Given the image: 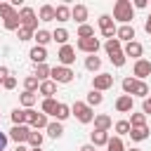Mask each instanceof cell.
Returning a JSON list of instances; mask_svg holds the SVG:
<instances>
[{
    "instance_id": "1",
    "label": "cell",
    "mask_w": 151,
    "mask_h": 151,
    "mask_svg": "<svg viewBox=\"0 0 151 151\" xmlns=\"http://www.w3.org/2000/svg\"><path fill=\"white\" fill-rule=\"evenodd\" d=\"M113 21H120V26H125V24H130L132 19H134V7H132V2L130 0H118L116 5H113V17H111Z\"/></svg>"
},
{
    "instance_id": "2",
    "label": "cell",
    "mask_w": 151,
    "mask_h": 151,
    "mask_svg": "<svg viewBox=\"0 0 151 151\" xmlns=\"http://www.w3.org/2000/svg\"><path fill=\"white\" fill-rule=\"evenodd\" d=\"M71 113H73L83 125H87V123L94 120V111H92L85 101H73V104H71Z\"/></svg>"
},
{
    "instance_id": "3",
    "label": "cell",
    "mask_w": 151,
    "mask_h": 151,
    "mask_svg": "<svg viewBox=\"0 0 151 151\" xmlns=\"http://www.w3.org/2000/svg\"><path fill=\"white\" fill-rule=\"evenodd\" d=\"M73 76H76V73H73L68 66H52V68H50V78H52L57 85H66V83H71Z\"/></svg>"
},
{
    "instance_id": "4",
    "label": "cell",
    "mask_w": 151,
    "mask_h": 151,
    "mask_svg": "<svg viewBox=\"0 0 151 151\" xmlns=\"http://www.w3.org/2000/svg\"><path fill=\"white\" fill-rule=\"evenodd\" d=\"M19 21H21L24 28H31L33 33L38 31V17H35L33 7H21V9H19Z\"/></svg>"
},
{
    "instance_id": "5",
    "label": "cell",
    "mask_w": 151,
    "mask_h": 151,
    "mask_svg": "<svg viewBox=\"0 0 151 151\" xmlns=\"http://www.w3.org/2000/svg\"><path fill=\"white\" fill-rule=\"evenodd\" d=\"M76 47H78L80 52H85V54H97L99 47H101V42H99L94 35H92V38H78Z\"/></svg>"
},
{
    "instance_id": "6",
    "label": "cell",
    "mask_w": 151,
    "mask_h": 151,
    "mask_svg": "<svg viewBox=\"0 0 151 151\" xmlns=\"http://www.w3.org/2000/svg\"><path fill=\"white\" fill-rule=\"evenodd\" d=\"M99 28H101V35H104L106 40L116 38V24H113L111 14H101V17H99Z\"/></svg>"
},
{
    "instance_id": "7",
    "label": "cell",
    "mask_w": 151,
    "mask_h": 151,
    "mask_svg": "<svg viewBox=\"0 0 151 151\" xmlns=\"http://www.w3.org/2000/svg\"><path fill=\"white\" fill-rule=\"evenodd\" d=\"M109 87H113V76H111V73H97V76L92 78V90L104 92V90H109Z\"/></svg>"
},
{
    "instance_id": "8",
    "label": "cell",
    "mask_w": 151,
    "mask_h": 151,
    "mask_svg": "<svg viewBox=\"0 0 151 151\" xmlns=\"http://www.w3.org/2000/svg\"><path fill=\"white\" fill-rule=\"evenodd\" d=\"M28 134H31V127L28 125H12V130H9V139L12 142H17V144H24L26 139H28Z\"/></svg>"
},
{
    "instance_id": "9",
    "label": "cell",
    "mask_w": 151,
    "mask_h": 151,
    "mask_svg": "<svg viewBox=\"0 0 151 151\" xmlns=\"http://www.w3.org/2000/svg\"><path fill=\"white\" fill-rule=\"evenodd\" d=\"M57 59H59V66H68V68H71V64L76 61V50H73L71 45H61Z\"/></svg>"
},
{
    "instance_id": "10",
    "label": "cell",
    "mask_w": 151,
    "mask_h": 151,
    "mask_svg": "<svg viewBox=\"0 0 151 151\" xmlns=\"http://www.w3.org/2000/svg\"><path fill=\"white\" fill-rule=\"evenodd\" d=\"M47 116L45 113H38V111H33V109H28V127H33V130H42V127H47Z\"/></svg>"
},
{
    "instance_id": "11",
    "label": "cell",
    "mask_w": 151,
    "mask_h": 151,
    "mask_svg": "<svg viewBox=\"0 0 151 151\" xmlns=\"http://www.w3.org/2000/svg\"><path fill=\"white\" fill-rule=\"evenodd\" d=\"M132 76L137 80H144L146 76H151V61L149 59H137L134 61V68H132Z\"/></svg>"
},
{
    "instance_id": "12",
    "label": "cell",
    "mask_w": 151,
    "mask_h": 151,
    "mask_svg": "<svg viewBox=\"0 0 151 151\" xmlns=\"http://www.w3.org/2000/svg\"><path fill=\"white\" fill-rule=\"evenodd\" d=\"M123 54H125V57L142 59V54H144V47H142V42H137V40H130V42H125V50H123Z\"/></svg>"
},
{
    "instance_id": "13",
    "label": "cell",
    "mask_w": 151,
    "mask_h": 151,
    "mask_svg": "<svg viewBox=\"0 0 151 151\" xmlns=\"http://www.w3.org/2000/svg\"><path fill=\"white\" fill-rule=\"evenodd\" d=\"M71 19L83 26V24L87 21V7H85V5H73V7H71Z\"/></svg>"
},
{
    "instance_id": "14",
    "label": "cell",
    "mask_w": 151,
    "mask_h": 151,
    "mask_svg": "<svg viewBox=\"0 0 151 151\" xmlns=\"http://www.w3.org/2000/svg\"><path fill=\"white\" fill-rule=\"evenodd\" d=\"M28 57H31V61H33L35 66H38V64H45V61H47V50L40 47V45H35V47H31Z\"/></svg>"
},
{
    "instance_id": "15",
    "label": "cell",
    "mask_w": 151,
    "mask_h": 151,
    "mask_svg": "<svg viewBox=\"0 0 151 151\" xmlns=\"http://www.w3.org/2000/svg\"><path fill=\"white\" fill-rule=\"evenodd\" d=\"M132 104H134V101H132L130 94H120V97L116 99V111H118V113H130V111H132Z\"/></svg>"
},
{
    "instance_id": "16",
    "label": "cell",
    "mask_w": 151,
    "mask_h": 151,
    "mask_svg": "<svg viewBox=\"0 0 151 151\" xmlns=\"http://www.w3.org/2000/svg\"><path fill=\"white\" fill-rule=\"evenodd\" d=\"M111 127H113L111 116H106V113H97V116H94V130H104V132H109Z\"/></svg>"
},
{
    "instance_id": "17",
    "label": "cell",
    "mask_w": 151,
    "mask_h": 151,
    "mask_svg": "<svg viewBox=\"0 0 151 151\" xmlns=\"http://www.w3.org/2000/svg\"><path fill=\"white\" fill-rule=\"evenodd\" d=\"M106 142H109V132H104V130H92L90 132V144L97 149V146H106Z\"/></svg>"
},
{
    "instance_id": "18",
    "label": "cell",
    "mask_w": 151,
    "mask_h": 151,
    "mask_svg": "<svg viewBox=\"0 0 151 151\" xmlns=\"http://www.w3.org/2000/svg\"><path fill=\"white\" fill-rule=\"evenodd\" d=\"M116 38H118L120 42H123V40H125V42H130V40L134 38V26H130V24L118 26V28H116Z\"/></svg>"
},
{
    "instance_id": "19",
    "label": "cell",
    "mask_w": 151,
    "mask_h": 151,
    "mask_svg": "<svg viewBox=\"0 0 151 151\" xmlns=\"http://www.w3.org/2000/svg\"><path fill=\"white\" fill-rule=\"evenodd\" d=\"M38 92H40L45 99H50V97L57 94V83H54V80H42L40 87H38Z\"/></svg>"
},
{
    "instance_id": "20",
    "label": "cell",
    "mask_w": 151,
    "mask_h": 151,
    "mask_svg": "<svg viewBox=\"0 0 151 151\" xmlns=\"http://www.w3.org/2000/svg\"><path fill=\"white\" fill-rule=\"evenodd\" d=\"M12 123L14 125H28V109H14L12 111Z\"/></svg>"
},
{
    "instance_id": "21",
    "label": "cell",
    "mask_w": 151,
    "mask_h": 151,
    "mask_svg": "<svg viewBox=\"0 0 151 151\" xmlns=\"http://www.w3.org/2000/svg\"><path fill=\"white\" fill-rule=\"evenodd\" d=\"M71 19V7L68 5H57L54 7V21H68Z\"/></svg>"
},
{
    "instance_id": "22",
    "label": "cell",
    "mask_w": 151,
    "mask_h": 151,
    "mask_svg": "<svg viewBox=\"0 0 151 151\" xmlns=\"http://www.w3.org/2000/svg\"><path fill=\"white\" fill-rule=\"evenodd\" d=\"M45 130H47V134H50L52 139H59V137L64 134V125H61L59 120H52V123H47V127H45Z\"/></svg>"
},
{
    "instance_id": "23",
    "label": "cell",
    "mask_w": 151,
    "mask_h": 151,
    "mask_svg": "<svg viewBox=\"0 0 151 151\" xmlns=\"http://www.w3.org/2000/svg\"><path fill=\"white\" fill-rule=\"evenodd\" d=\"M2 24H5V28H7V31H19V28H21V21H19V9H17L14 14H9Z\"/></svg>"
},
{
    "instance_id": "24",
    "label": "cell",
    "mask_w": 151,
    "mask_h": 151,
    "mask_svg": "<svg viewBox=\"0 0 151 151\" xmlns=\"http://www.w3.org/2000/svg\"><path fill=\"white\" fill-rule=\"evenodd\" d=\"M33 40H35L40 47H45V45L52 40V33H50V31H45V28H38V31L33 33Z\"/></svg>"
},
{
    "instance_id": "25",
    "label": "cell",
    "mask_w": 151,
    "mask_h": 151,
    "mask_svg": "<svg viewBox=\"0 0 151 151\" xmlns=\"http://www.w3.org/2000/svg\"><path fill=\"white\" fill-rule=\"evenodd\" d=\"M57 99L54 97H50V99H42V104H40V113H45V116H54V109H57Z\"/></svg>"
},
{
    "instance_id": "26",
    "label": "cell",
    "mask_w": 151,
    "mask_h": 151,
    "mask_svg": "<svg viewBox=\"0 0 151 151\" xmlns=\"http://www.w3.org/2000/svg\"><path fill=\"white\" fill-rule=\"evenodd\" d=\"M68 116H71V106H68V104H64V101H59V104H57V109H54V118L61 123V120H66Z\"/></svg>"
},
{
    "instance_id": "27",
    "label": "cell",
    "mask_w": 151,
    "mask_h": 151,
    "mask_svg": "<svg viewBox=\"0 0 151 151\" xmlns=\"http://www.w3.org/2000/svg\"><path fill=\"white\" fill-rule=\"evenodd\" d=\"M130 137H132V142H144V139H149V127L144 125V127H130Z\"/></svg>"
},
{
    "instance_id": "28",
    "label": "cell",
    "mask_w": 151,
    "mask_h": 151,
    "mask_svg": "<svg viewBox=\"0 0 151 151\" xmlns=\"http://www.w3.org/2000/svg\"><path fill=\"white\" fill-rule=\"evenodd\" d=\"M38 19L40 21H54V7L52 5H42L40 12H38Z\"/></svg>"
},
{
    "instance_id": "29",
    "label": "cell",
    "mask_w": 151,
    "mask_h": 151,
    "mask_svg": "<svg viewBox=\"0 0 151 151\" xmlns=\"http://www.w3.org/2000/svg\"><path fill=\"white\" fill-rule=\"evenodd\" d=\"M85 68H87V71H92V73H94V71H99V68H101V59H99L97 54L85 57Z\"/></svg>"
},
{
    "instance_id": "30",
    "label": "cell",
    "mask_w": 151,
    "mask_h": 151,
    "mask_svg": "<svg viewBox=\"0 0 151 151\" xmlns=\"http://www.w3.org/2000/svg\"><path fill=\"white\" fill-rule=\"evenodd\" d=\"M101 101H104V94H101V92H97V90H90V94H87V101H85V104H87L90 109H94V106H99Z\"/></svg>"
},
{
    "instance_id": "31",
    "label": "cell",
    "mask_w": 151,
    "mask_h": 151,
    "mask_svg": "<svg viewBox=\"0 0 151 151\" xmlns=\"http://www.w3.org/2000/svg\"><path fill=\"white\" fill-rule=\"evenodd\" d=\"M52 40L59 42V45H68V31H66V28H57V31H52Z\"/></svg>"
},
{
    "instance_id": "32",
    "label": "cell",
    "mask_w": 151,
    "mask_h": 151,
    "mask_svg": "<svg viewBox=\"0 0 151 151\" xmlns=\"http://www.w3.org/2000/svg\"><path fill=\"white\" fill-rule=\"evenodd\" d=\"M33 76H35L40 83H42V80H50V66H47V64H38L35 71H33Z\"/></svg>"
},
{
    "instance_id": "33",
    "label": "cell",
    "mask_w": 151,
    "mask_h": 151,
    "mask_svg": "<svg viewBox=\"0 0 151 151\" xmlns=\"http://www.w3.org/2000/svg\"><path fill=\"white\" fill-rule=\"evenodd\" d=\"M38 87H40V80L35 76H26L24 78V92H35Z\"/></svg>"
},
{
    "instance_id": "34",
    "label": "cell",
    "mask_w": 151,
    "mask_h": 151,
    "mask_svg": "<svg viewBox=\"0 0 151 151\" xmlns=\"http://www.w3.org/2000/svg\"><path fill=\"white\" fill-rule=\"evenodd\" d=\"M19 101H21L24 109H31V106L38 101V94H35V92H24V94L19 97Z\"/></svg>"
},
{
    "instance_id": "35",
    "label": "cell",
    "mask_w": 151,
    "mask_h": 151,
    "mask_svg": "<svg viewBox=\"0 0 151 151\" xmlns=\"http://www.w3.org/2000/svg\"><path fill=\"white\" fill-rule=\"evenodd\" d=\"M42 132H38V130H31V134H28V144H31V149H40V144H42Z\"/></svg>"
},
{
    "instance_id": "36",
    "label": "cell",
    "mask_w": 151,
    "mask_h": 151,
    "mask_svg": "<svg viewBox=\"0 0 151 151\" xmlns=\"http://www.w3.org/2000/svg\"><path fill=\"white\" fill-rule=\"evenodd\" d=\"M106 151H125V144L120 137H109L106 142Z\"/></svg>"
},
{
    "instance_id": "37",
    "label": "cell",
    "mask_w": 151,
    "mask_h": 151,
    "mask_svg": "<svg viewBox=\"0 0 151 151\" xmlns=\"http://www.w3.org/2000/svg\"><path fill=\"white\" fill-rule=\"evenodd\" d=\"M120 85H123V92L132 97V92H134V87H137V78H130V76H127V78H123Z\"/></svg>"
},
{
    "instance_id": "38",
    "label": "cell",
    "mask_w": 151,
    "mask_h": 151,
    "mask_svg": "<svg viewBox=\"0 0 151 151\" xmlns=\"http://www.w3.org/2000/svg\"><path fill=\"white\" fill-rule=\"evenodd\" d=\"M132 97H142V99H146V97H149V85H146L144 80H137V87H134Z\"/></svg>"
},
{
    "instance_id": "39",
    "label": "cell",
    "mask_w": 151,
    "mask_h": 151,
    "mask_svg": "<svg viewBox=\"0 0 151 151\" xmlns=\"http://www.w3.org/2000/svg\"><path fill=\"white\" fill-rule=\"evenodd\" d=\"M127 123H130V127H144L146 125V116L144 113H132Z\"/></svg>"
},
{
    "instance_id": "40",
    "label": "cell",
    "mask_w": 151,
    "mask_h": 151,
    "mask_svg": "<svg viewBox=\"0 0 151 151\" xmlns=\"http://www.w3.org/2000/svg\"><path fill=\"white\" fill-rule=\"evenodd\" d=\"M113 130H116V137L130 134V123H127V120H118V123L113 125Z\"/></svg>"
},
{
    "instance_id": "41",
    "label": "cell",
    "mask_w": 151,
    "mask_h": 151,
    "mask_svg": "<svg viewBox=\"0 0 151 151\" xmlns=\"http://www.w3.org/2000/svg\"><path fill=\"white\" fill-rule=\"evenodd\" d=\"M104 50H106L109 54H113V52H120V40H118V38H111V40H106V42H104Z\"/></svg>"
},
{
    "instance_id": "42",
    "label": "cell",
    "mask_w": 151,
    "mask_h": 151,
    "mask_svg": "<svg viewBox=\"0 0 151 151\" xmlns=\"http://www.w3.org/2000/svg\"><path fill=\"white\" fill-rule=\"evenodd\" d=\"M109 59H111V64H113V66H118V68H120V66H125V54H123V50H120V52L109 54Z\"/></svg>"
},
{
    "instance_id": "43",
    "label": "cell",
    "mask_w": 151,
    "mask_h": 151,
    "mask_svg": "<svg viewBox=\"0 0 151 151\" xmlns=\"http://www.w3.org/2000/svg\"><path fill=\"white\" fill-rule=\"evenodd\" d=\"M14 12H17V9L12 7V2H0V19H2V21H5L9 14H14Z\"/></svg>"
},
{
    "instance_id": "44",
    "label": "cell",
    "mask_w": 151,
    "mask_h": 151,
    "mask_svg": "<svg viewBox=\"0 0 151 151\" xmlns=\"http://www.w3.org/2000/svg\"><path fill=\"white\" fill-rule=\"evenodd\" d=\"M92 35H94V28H92L90 24L78 26V38H92Z\"/></svg>"
},
{
    "instance_id": "45",
    "label": "cell",
    "mask_w": 151,
    "mask_h": 151,
    "mask_svg": "<svg viewBox=\"0 0 151 151\" xmlns=\"http://www.w3.org/2000/svg\"><path fill=\"white\" fill-rule=\"evenodd\" d=\"M17 38H19L21 42H26V40H31V38H33V31H31V28H24V26H21V28L17 31Z\"/></svg>"
},
{
    "instance_id": "46",
    "label": "cell",
    "mask_w": 151,
    "mask_h": 151,
    "mask_svg": "<svg viewBox=\"0 0 151 151\" xmlns=\"http://www.w3.org/2000/svg\"><path fill=\"white\" fill-rule=\"evenodd\" d=\"M0 85H2L5 90H14V87H17V78H14V76H7V78H5Z\"/></svg>"
},
{
    "instance_id": "47",
    "label": "cell",
    "mask_w": 151,
    "mask_h": 151,
    "mask_svg": "<svg viewBox=\"0 0 151 151\" xmlns=\"http://www.w3.org/2000/svg\"><path fill=\"white\" fill-rule=\"evenodd\" d=\"M142 113H144V116H151V97H146V99L142 101Z\"/></svg>"
},
{
    "instance_id": "48",
    "label": "cell",
    "mask_w": 151,
    "mask_h": 151,
    "mask_svg": "<svg viewBox=\"0 0 151 151\" xmlns=\"http://www.w3.org/2000/svg\"><path fill=\"white\" fill-rule=\"evenodd\" d=\"M7 142H9V137L5 132H0V151H7Z\"/></svg>"
},
{
    "instance_id": "49",
    "label": "cell",
    "mask_w": 151,
    "mask_h": 151,
    "mask_svg": "<svg viewBox=\"0 0 151 151\" xmlns=\"http://www.w3.org/2000/svg\"><path fill=\"white\" fill-rule=\"evenodd\" d=\"M7 76H9V68H7V66H0V83H2Z\"/></svg>"
},
{
    "instance_id": "50",
    "label": "cell",
    "mask_w": 151,
    "mask_h": 151,
    "mask_svg": "<svg viewBox=\"0 0 151 151\" xmlns=\"http://www.w3.org/2000/svg\"><path fill=\"white\" fill-rule=\"evenodd\" d=\"M146 5H149L146 0H134V5H132V7H137V9H144Z\"/></svg>"
},
{
    "instance_id": "51",
    "label": "cell",
    "mask_w": 151,
    "mask_h": 151,
    "mask_svg": "<svg viewBox=\"0 0 151 151\" xmlns=\"http://www.w3.org/2000/svg\"><path fill=\"white\" fill-rule=\"evenodd\" d=\"M144 31H146V33H149V35H151V14H149V19H146V21H144Z\"/></svg>"
},
{
    "instance_id": "52",
    "label": "cell",
    "mask_w": 151,
    "mask_h": 151,
    "mask_svg": "<svg viewBox=\"0 0 151 151\" xmlns=\"http://www.w3.org/2000/svg\"><path fill=\"white\" fill-rule=\"evenodd\" d=\"M78 151H94V146H92V144H83Z\"/></svg>"
},
{
    "instance_id": "53",
    "label": "cell",
    "mask_w": 151,
    "mask_h": 151,
    "mask_svg": "<svg viewBox=\"0 0 151 151\" xmlns=\"http://www.w3.org/2000/svg\"><path fill=\"white\" fill-rule=\"evenodd\" d=\"M14 151H28V149H26L24 144H17V149H14Z\"/></svg>"
},
{
    "instance_id": "54",
    "label": "cell",
    "mask_w": 151,
    "mask_h": 151,
    "mask_svg": "<svg viewBox=\"0 0 151 151\" xmlns=\"http://www.w3.org/2000/svg\"><path fill=\"white\" fill-rule=\"evenodd\" d=\"M28 151H42V149H28Z\"/></svg>"
},
{
    "instance_id": "55",
    "label": "cell",
    "mask_w": 151,
    "mask_h": 151,
    "mask_svg": "<svg viewBox=\"0 0 151 151\" xmlns=\"http://www.w3.org/2000/svg\"><path fill=\"white\" fill-rule=\"evenodd\" d=\"M127 151H139V149H127Z\"/></svg>"
}]
</instances>
